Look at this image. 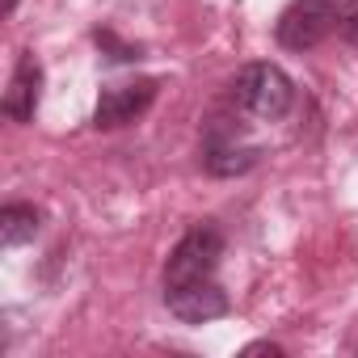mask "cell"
Segmentation results:
<instances>
[{
    "mask_svg": "<svg viewBox=\"0 0 358 358\" xmlns=\"http://www.w3.org/2000/svg\"><path fill=\"white\" fill-rule=\"evenodd\" d=\"M228 97L241 114H249L257 122H278L295 106V85L278 64H245L232 76Z\"/></svg>",
    "mask_w": 358,
    "mask_h": 358,
    "instance_id": "cell-1",
    "label": "cell"
},
{
    "mask_svg": "<svg viewBox=\"0 0 358 358\" xmlns=\"http://www.w3.org/2000/svg\"><path fill=\"white\" fill-rule=\"evenodd\" d=\"M262 160V143L249 139V131L228 118V114H211L203 127V169L211 177H241Z\"/></svg>",
    "mask_w": 358,
    "mask_h": 358,
    "instance_id": "cell-2",
    "label": "cell"
},
{
    "mask_svg": "<svg viewBox=\"0 0 358 358\" xmlns=\"http://www.w3.org/2000/svg\"><path fill=\"white\" fill-rule=\"evenodd\" d=\"M224 257V232L215 224H194L182 241L173 245L164 262V287H186V282H211Z\"/></svg>",
    "mask_w": 358,
    "mask_h": 358,
    "instance_id": "cell-3",
    "label": "cell"
},
{
    "mask_svg": "<svg viewBox=\"0 0 358 358\" xmlns=\"http://www.w3.org/2000/svg\"><path fill=\"white\" fill-rule=\"evenodd\" d=\"M341 26V0H291L274 22L282 51H312Z\"/></svg>",
    "mask_w": 358,
    "mask_h": 358,
    "instance_id": "cell-4",
    "label": "cell"
},
{
    "mask_svg": "<svg viewBox=\"0 0 358 358\" xmlns=\"http://www.w3.org/2000/svg\"><path fill=\"white\" fill-rule=\"evenodd\" d=\"M156 89H160V80H152V76L127 80V85H106L101 97H97V110H93V127L97 131H118V127L143 118L156 101Z\"/></svg>",
    "mask_w": 358,
    "mask_h": 358,
    "instance_id": "cell-5",
    "label": "cell"
},
{
    "mask_svg": "<svg viewBox=\"0 0 358 358\" xmlns=\"http://www.w3.org/2000/svg\"><path fill=\"white\" fill-rule=\"evenodd\" d=\"M164 308L182 320V324H207L232 312L228 291L211 278V282H186V287H164Z\"/></svg>",
    "mask_w": 358,
    "mask_h": 358,
    "instance_id": "cell-6",
    "label": "cell"
},
{
    "mask_svg": "<svg viewBox=\"0 0 358 358\" xmlns=\"http://www.w3.org/2000/svg\"><path fill=\"white\" fill-rule=\"evenodd\" d=\"M38 97H43V64L26 51L9 76V89L5 97H0V110H5V118L13 122H34L38 114Z\"/></svg>",
    "mask_w": 358,
    "mask_h": 358,
    "instance_id": "cell-7",
    "label": "cell"
},
{
    "mask_svg": "<svg viewBox=\"0 0 358 358\" xmlns=\"http://www.w3.org/2000/svg\"><path fill=\"white\" fill-rule=\"evenodd\" d=\"M38 228H43V215L30 203H9L5 211H0V245H5V249L30 245L38 236Z\"/></svg>",
    "mask_w": 358,
    "mask_h": 358,
    "instance_id": "cell-8",
    "label": "cell"
},
{
    "mask_svg": "<svg viewBox=\"0 0 358 358\" xmlns=\"http://www.w3.org/2000/svg\"><path fill=\"white\" fill-rule=\"evenodd\" d=\"M93 38H97V47H106V51H110V59H114V64H131V59H139V47L118 43V38H114V30H97Z\"/></svg>",
    "mask_w": 358,
    "mask_h": 358,
    "instance_id": "cell-9",
    "label": "cell"
},
{
    "mask_svg": "<svg viewBox=\"0 0 358 358\" xmlns=\"http://www.w3.org/2000/svg\"><path fill=\"white\" fill-rule=\"evenodd\" d=\"M341 38L350 43V47H358V0H350V5H341Z\"/></svg>",
    "mask_w": 358,
    "mask_h": 358,
    "instance_id": "cell-10",
    "label": "cell"
},
{
    "mask_svg": "<svg viewBox=\"0 0 358 358\" xmlns=\"http://www.w3.org/2000/svg\"><path fill=\"white\" fill-rule=\"evenodd\" d=\"M249 354H282V345H270V341H257V345H249Z\"/></svg>",
    "mask_w": 358,
    "mask_h": 358,
    "instance_id": "cell-11",
    "label": "cell"
},
{
    "mask_svg": "<svg viewBox=\"0 0 358 358\" xmlns=\"http://www.w3.org/2000/svg\"><path fill=\"white\" fill-rule=\"evenodd\" d=\"M17 9V0H5V13H13Z\"/></svg>",
    "mask_w": 358,
    "mask_h": 358,
    "instance_id": "cell-12",
    "label": "cell"
}]
</instances>
